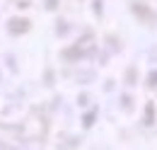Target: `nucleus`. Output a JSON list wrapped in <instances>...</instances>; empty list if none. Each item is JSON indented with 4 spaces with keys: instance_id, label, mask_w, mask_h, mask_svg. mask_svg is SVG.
<instances>
[{
    "instance_id": "7ed1b4c3",
    "label": "nucleus",
    "mask_w": 157,
    "mask_h": 150,
    "mask_svg": "<svg viewBox=\"0 0 157 150\" xmlns=\"http://www.w3.org/2000/svg\"><path fill=\"white\" fill-rule=\"evenodd\" d=\"M121 109L123 112H131L133 109V97L131 94H121Z\"/></svg>"
},
{
    "instance_id": "f03ea898",
    "label": "nucleus",
    "mask_w": 157,
    "mask_h": 150,
    "mask_svg": "<svg viewBox=\"0 0 157 150\" xmlns=\"http://www.w3.org/2000/svg\"><path fill=\"white\" fill-rule=\"evenodd\" d=\"M94 121H97V109H92V112H87L82 116V126H85V128H92Z\"/></svg>"
},
{
    "instance_id": "f257e3e1",
    "label": "nucleus",
    "mask_w": 157,
    "mask_h": 150,
    "mask_svg": "<svg viewBox=\"0 0 157 150\" xmlns=\"http://www.w3.org/2000/svg\"><path fill=\"white\" fill-rule=\"evenodd\" d=\"M10 24H12V27H10L12 34H24V32L29 29V19H12Z\"/></svg>"
},
{
    "instance_id": "39448f33",
    "label": "nucleus",
    "mask_w": 157,
    "mask_h": 150,
    "mask_svg": "<svg viewBox=\"0 0 157 150\" xmlns=\"http://www.w3.org/2000/svg\"><path fill=\"white\" fill-rule=\"evenodd\" d=\"M126 82H128V85H136V82H138V70L133 68V65L126 70Z\"/></svg>"
},
{
    "instance_id": "20e7f679",
    "label": "nucleus",
    "mask_w": 157,
    "mask_h": 150,
    "mask_svg": "<svg viewBox=\"0 0 157 150\" xmlns=\"http://www.w3.org/2000/svg\"><path fill=\"white\" fill-rule=\"evenodd\" d=\"M155 124V109H152V104H147L145 107V126H152Z\"/></svg>"
},
{
    "instance_id": "0eeeda50",
    "label": "nucleus",
    "mask_w": 157,
    "mask_h": 150,
    "mask_svg": "<svg viewBox=\"0 0 157 150\" xmlns=\"http://www.w3.org/2000/svg\"><path fill=\"white\" fill-rule=\"evenodd\" d=\"M78 104H80V107H90V94L82 92V94L78 97Z\"/></svg>"
},
{
    "instance_id": "423d86ee",
    "label": "nucleus",
    "mask_w": 157,
    "mask_h": 150,
    "mask_svg": "<svg viewBox=\"0 0 157 150\" xmlns=\"http://www.w3.org/2000/svg\"><path fill=\"white\" fill-rule=\"evenodd\" d=\"M145 82H147V87H152V90L157 87V68H152V70L147 73V77H145Z\"/></svg>"
}]
</instances>
